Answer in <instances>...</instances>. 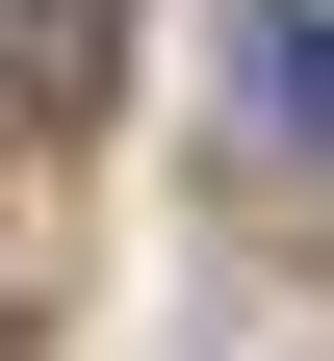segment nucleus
Here are the masks:
<instances>
[{"instance_id":"obj_1","label":"nucleus","mask_w":334,"mask_h":361,"mask_svg":"<svg viewBox=\"0 0 334 361\" xmlns=\"http://www.w3.org/2000/svg\"><path fill=\"white\" fill-rule=\"evenodd\" d=\"M231 78H257L283 155H334V0H257V26H231Z\"/></svg>"}]
</instances>
